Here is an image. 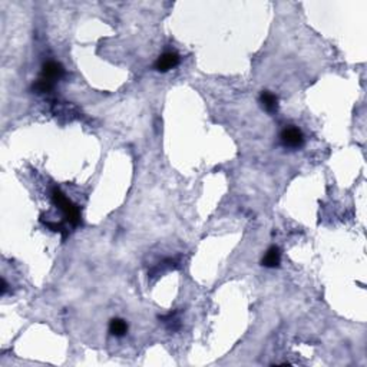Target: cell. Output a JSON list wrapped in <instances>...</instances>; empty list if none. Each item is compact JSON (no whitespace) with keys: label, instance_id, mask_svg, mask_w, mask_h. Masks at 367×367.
Listing matches in <instances>:
<instances>
[{"label":"cell","instance_id":"cell-7","mask_svg":"<svg viewBox=\"0 0 367 367\" xmlns=\"http://www.w3.org/2000/svg\"><path fill=\"white\" fill-rule=\"evenodd\" d=\"M109 332L115 337H122L128 333V324L125 323L122 318H112L109 323Z\"/></svg>","mask_w":367,"mask_h":367},{"label":"cell","instance_id":"cell-3","mask_svg":"<svg viewBox=\"0 0 367 367\" xmlns=\"http://www.w3.org/2000/svg\"><path fill=\"white\" fill-rule=\"evenodd\" d=\"M65 75V69L64 66L58 62H46L44 66H42V74H40V78L42 79H46L49 82H56L59 79H62Z\"/></svg>","mask_w":367,"mask_h":367},{"label":"cell","instance_id":"cell-8","mask_svg":"<svg viewBox=\"0 0 367 367\" xmlns=\"http://www.w3.org/2000/svg\"><path fill=\"white\" fill-rule=\"evenodd\" d=\"M54 89V82H49L46 79H38L34 84H33V90L38 92V94H48Z\"/></svg>","mask_w":367,"mask_h":367},{"label":"cell","instance_id":"cell-6","mask_svg":"<svg viewBox=\"0 0 367 367\" xmlns=\"http://www.w3.org/2000/svg\"><path fill=\"white\" fill-rule=\"evenodd\" d=\"M260 102L262 105V108L266 109L267 112H276L278 109V99L274 94H271L268 90H264L260 96Z\"/></svg>","mask_w":367,"mask_h":367},{"label":"cell","instance_id":"cell-4","mask_svg":"<svg viewBox=\"0 0 367 367\" xmlns=\"http://www.w3.org/2000/svg\"><path fill=\"white\" fill-rule=\"evenodd\" d=\"M178 64H180V56L178 54H174V52H165L156 59L155 69L158 72H168V70L174 69Z\"/></svg>","mask_w":367,"mask_h":367},{"label":"cell","instance_id":"cell-5","mask_svg":"<svg viewBox=\"0 0 367 367\" xmlns=\"http://www.w3.org/2000/svg\"><path fill=\"white\" fill-rule=\"evenodd\" d=\"M281 262V252L277 247H271L267 250L264 258L261 260V264L267 268H276L278 267Z\"/></svg>","mask_w":367,"mask_h":367},{"label":"cell","instance_id":"cell-1","mask_svg":"<svg viewBox=\"0 0 367 367\" xmlns=\"http://www.w3.org/2000/svg\"><path fill=\"white\" fill-rule=\"evenodd\" d=\"M52 200H54V206H58L62 210V212L65 214L66 220L72 226H79V222H80V214H79L78 206L72 201H69L65 195L62 194L59 190H56V188L52 191Z\"/></svg>","mask_w":367,"mask_h":367},{"label":"cell","instance_id":"cell-10","mask_svg":"<svg viewBox=\"0 0 367 367\" xmlns=\"http://www.w3.org/2000/svg\"><path fill=\"white\" fill-rule=\"evenodd\" d=\"M6 290H8V282H6L4 278H3V280H2V296L6 294Z\"/></svg>","mask_w":367,"mask_h":367},{"label":"cell","instance_id":"cell-2","mask_svg":"<svg viewBox=\"0 0 367 367\" xmlns=\"http://www.w3.org/2000/svg\"><path fill=\"white\" fill-rule=\"evenodd\" d=\"M280 140L284 146L288 148H300L304 144V135L298 128L294 126H288L286 130H282L280 135Z\"/></svg>","mask_w":367,"mask_h":367},{"label":"cell","instance_id":"cell-9","mask_svg":"<svg viewBox=\"0 0 367 367\" xmlns=\"http://www.w3.org/2000/svg\"><path fill=\"white\" fill-rule=\"evenodd\" d=\"M46 226H48V227L50 228L52 231H54V232H62V234H65V231H64V228H62V226H60V224H54V222H48Z\"/></svg>","mask_w":367,"mask_h":367}]
</instances>
